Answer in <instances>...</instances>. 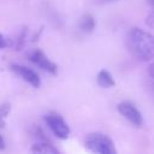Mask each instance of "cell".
Segmentation results:
<instances>
[{
  "mask_svg": "<svg viewBox=\"0 0 154 154\" xmlns=\"http://www.w3.org/2000/svg\"><path fill=\"white\" fill-rule=\"evenodd\" d=\"M11 70L17 75V76H19L22 79H24L26 83H29L30 85H32L34 88H38L40 85H41V79H40V77H38V75L34 71V70H31V69H29L28 66H24V65H12L11 66Z\"/></svg>",
  "mask_w": 154,
  "mask_h": 154,
  "instance_id": "6",
  "label": "cell"
},
{
  "mask_svg": "<svg viewBox=\"0 0 154 154\" xmlns=\"http://www.w3.org/2000/svg\"><path fill=\"white\" fill-rule=\"evenodd\" d=\"M97 84L102 88H112L116 85V81L113 78V76L107 71V70H101L97 73Z\"/></svg>",
  "mask_w": 154,
  "mask_h": 154,
  "instance_id": "8",
  "label": "cell"
},
{
  "mask_svg": "<svg viewBox=\"0 0 154 154\" xmlns=\"http://www.w3.org/2000/svg\"><path fill=\"white\" fill-rule=\"evenodd\" d=\"M117 109L132 125H135L137 128L143 125V117H142L141 112L138 111V108L132 102H130V101L119 102L118 106H117Z\"/></svg>",
  "mask_w": 154,
  "mask_h": 154,
  "instance_id": "4",
  "label": "cell"
},
{
  "mask_svg": "<svg viewBox=\"0 0 154 154\" xmlns=\"http://www.w3.org/2000/svg\"><path fill=\"white\" fill-rule=\"evenodd\" d=\"M96 26V23H95V19L91 14L87 13L84 16H82L81 20H79V30L84 34H91L94 31Z\"/></svg>",
  "mask_w": 154,
  "mask_h": 154,
  "instance_id": "7",
  "label": "cell"
},
{
  "mask_svg": "<svg viewBox=\"0 0 154 154\" xmlns=\"http://www.w3.org/2000/svg\"><path fill=\"white\" fill-rule=\"evenodd\" d=\"M148 73H149V76H150L152 78H154V61L149 65V67H148Z\"/></svg>",
  "mask_w": 154,
  "mask_h": 154,
  "instance_id": "13",
  "label": "cell"
},
{
  "mask_svg": "<svg viewBox=\"0 0 154 154\" xmlns=\"http://www.w3.org/2000/svg\"><path fill=\"white\" fill-rule=\"evenodd\" d=\"M45 120L48 125V128L51 129V131L59 138L61 140H66L70 135V126L67 125V123L64 120V118L61 116H59L58 113H48L45 117Z\"/></svg>",
  "mask_w": 154,
  "mask_h": 154,
  "instance_id": "3",
  "label": "cell"
},
{
  "mask_svg": "<svg viewBox=\"0 0 154 154\" xmlns=\"http://www.w3.org/2000/svg\"><path fill=\"white\" fill-rule=\"evenodd\" d=\"M147 2H148L149 6H152V7L154 8V0H147Z\"/></svg>",
  "mask_w": 154,
  "mask_h": 154,
  "instance_id": "16",
  "label": "cell"
},
{
  "mask_svg": "<svg viewBox=\"0 0 154 154\" xmlns=\"http://www.w3.org/2000/svg\"><path fill=\"white\" fill-rule=\"evenodd\" d=\"M11 45V42L8 41V38L6 36H4L2 34H0V48H6Z\"/></svg>",
  "mask_w": 154,
  "mask_h": 154,
  "instance_id": "12",
  "label": "cell"
},
{
  "mask_svg": "<svg viewBox=\"0 0 154 154\" xmlns=\"http://www.w3.org/2000/svg\"><path fill=\"white\" fill-rule=\"evenodd\" d=\"M128 51L141 61H149L154 59V35L140 29L131 28L126 35Z\"/></svg>",
  "mask_w": 154,
  "mask_h": 154,
  "instance_id": "1",
  "label": "cell"
},
{
  "mask_svg": "<svg viewBox=\"0 0 154 154\" xmlns=\"http://www.w3.org/2000/svg\"><path fill=\"white\" fill-rule=\"evenodd\" d=\"M29 60L36 65L37 67L42 69L43 71H47L49 73H57L58 71V66L41 51V49H34L30 54H29Z\"/></svg>",
  "mask_w": 154,
  "mask_h": 154,
  "instance_id": "5",
  "label": "cell"
},
{
  "mask_svg": "<svg viewBox=\"0 0 154 154\" xmlns=\"http://www.w3.org/2000/svg\"><path fill=\"white\" fill-rule=\"evenodd\" d=\"M113 1H117V0H95V2H97V4H108V2H113Z\"/></svg>",
  "mask_w": 154,
  "mask_h": 154,
  "instance_id": "15",
  "label": "cell"
},
{
  "mask_svg": "<svg viewBox=\"0 0 154 154\" xmlns=\"http://www.w3.org/2000/svg\"><path fill=\"white\" fill-rule=\"evenodd\" d=\"M84 146L94 153L100 154H116L117 149L114 147L113 141L105 134L101 132H91L84 140Z\"/></svg>",
  "mask_w": 154,
  "mask_h": 154,
  "instance_id": "2",
  "label": "cell"
},
{
  "mask_svg": "<svg viewBox=\"0 0 154 154\" xmlns=\"http://www.w3.org/2000/svg\"><path fill=\"white\" fill-rule=\"evenodd\" d=\"M30 150L34 152V153H54V154L59 153V150L57 148H54L53 144H51L46 140L38 141L37 143L32 144V147L30 148Z\"/></svg>",
  "mask_w": 154,
  "mask_h": 154,
  "instance_id": "9",
  "label": "cell"
},
{
  "mask_svg": "<svg viewBox=\"0 0 154 154\" xmlns=\"http://www.w3.org/2000/svg\"><path fill=\"white\" fill-rule=\"evenodd\" d=\"M10 111H11L10 103L0 105V128H4L6 125V117L8 116Z\"/></svg>",
  "mask_w": 154,
  "mask_h": 154,
  "instance_id": "10",
  "label": "cell"
},
{
  "mask_svg": "<svg viewBox=\"0 0 154 154\" xmlns=\"http://www.w3.org/2000/svg\"><path fill=\"white\" fill-rule=\"evenodd\" d=\"M5 140H4V137L1 136V134H0V150H2V149H5Z\"/></svg>",
  "mask_w": 154,
  "mask_h": 154,
  "instance_id": "14",
  "label": "cell"
},
{
  "mask_svg": "<svg viewBox=\"0 0 154 154\" xmlns=\"http://www.w3.org/2000/svg\"><path fill=\"white\" fill-rule=\"evenodd\" d=\"M146 24H147L150 29L154 30V11L150 12V13L147 16V18H146Z\"/></svg>",
  "mask_w": 154,
  "mask_h": 154,
  "instance_id": "11",
  "label": "cell"
}]
</instances>
